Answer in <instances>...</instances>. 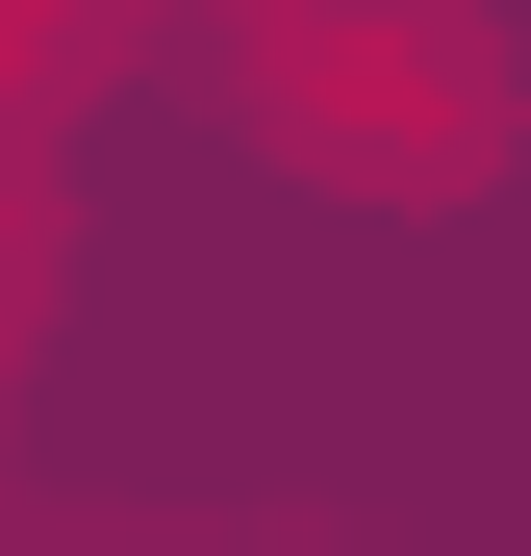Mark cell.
I'll return each mask as SVG.
<instances>
[{"instance_id": "obj_1", "label": "cell", "mask_w": 531, "mask_h": 556, "mask_svg": "<svg viewBox=\"0 0 531 556\" xmlns=\"http://www.w3.org/2000/svg\"><path fill=\"white\" fill-rule=\"evenodd\" d=\"M177 76L304 203H481L506 127H531V76H506L481 0H177Z\"/></svg>"}, {"instance_id": "obj_2", "label": "cell", "mask_w": 531, "mask_h": 556, "mask_svg": "<svg viewBox=\"0 0 531 556\" xmlns=\"http://www.w3.org/2000/svg\"><path fill=\"white\" fill-rule=\"evenodd\" d=\"M127 556H329V531H127Z\"/></svg>"}]
</instances>
